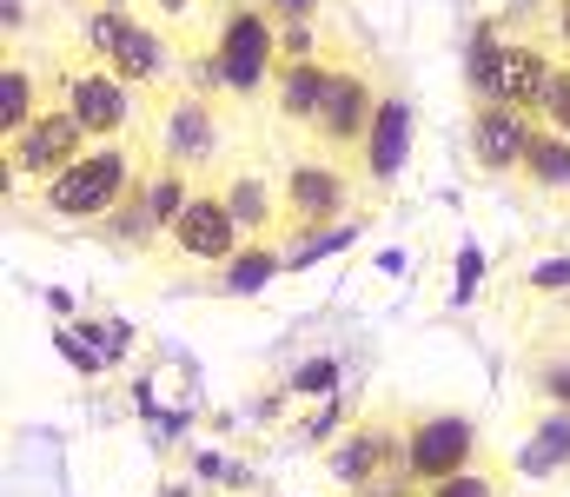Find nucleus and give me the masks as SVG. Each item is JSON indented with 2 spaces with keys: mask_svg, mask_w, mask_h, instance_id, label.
Wrapping results in <instances>:
<instances>
[{
  "mask_svg": "<svg viewBox=\"0 0 570 497\" xmlns=\"http://www.w3.org/2000/svg\"><path fill=\"white\" fill-rule=\"evenodd\" d=\"M358 179L365 172L345 160H292L279 172V206H285L279 239L292 252H312L318 239H338V219L352 212Z\"/></svg>",
  "mask_w": 570,
  "mask_h": 497,
  "instance_id": "1",
  "label": "nucleus"
},
{
  "mask_svg": "<svg viewBox=\"0 0 570 497\" xmlns=\"http://www.w3.org/2000/svg\"><path fill=\"white\" fill-rule=\"evenodd\" d=\"M80 47H87L94 60H107L134 93L166 87L173 67L186 60V53L173 47V33H159L146 13H127V7H94V13L80 20Z\"/></svg>",
  "mask_w": 570,
  "mask_h": 497,
  "instance_id": "2",
  "label": "nucleus"
},
{
  "mask_svg": "<svg viewBox=\"0 0 570 497\" xmlns=\"http://www.w3.org/2000/svg\"><path fill=\"white\" fill-rule=\"evenodd\" d=\"M134 172H140V166H134V153H127L120 140H94L87 160H73L67 172H53V179L40 186V199H47V212L67 219V226H100V219L127 199Z\"/></svg>",
  "mask_w": 570,
  "mask_h": 497,
  "instance_id": "3",
  "label": "nucleus"
},
{
  "mask_svg": "<svg viewBox=\"0 0 570 497\" xmlns=\"http://www.w3.org/2000/svg\"><path fill=\"white\" fill-rule=\"evenodd\" d=\"M405 445H412V418L405 411H365L325 451V471H332V485L345 497H358V491H372V485H385V478H412L405 471Z\"/></svg>",
  "mask_w": 570,
  "mask_h": 497,
  "instance_id": "4",
  "label": "nucleus"
},
{
  "mask_svg": "<svg viewBox=\"0 0 570 497\" xmlns=\"http://www.w3.org/2000/svg\"><path fill=\"white\" fill-rule=\"evenodd\" d=\"M53 100H60L94 140H120V133L134 127V113H140V93H134L107 60H94L87 47L60 60V73H53Z\"/></svg>",
  "mask_w": 570,
  "mask_h": 497,
  "instance_id": "5",
  "label": "nucleus"
},
{
  "mask_svg": "<svg viewBox=\"0 0 570 497\" xmlns=\"http://www.w3.org/2000/svg\"><path fill=\"white\" fill-rule=\"evenodd\" d=\"M206 47H213V60H219L226 93H259V87L273 80V67H279V20H273L259 0H239V7L219 13V27H213Z\"/></svg>",
  "mask_w": 570,
  "mask_h": 497,
  "instance_id": "6",
  "label": "nucleus"
},
{
  "mask_svg": "<svg viewBox=\"0 0 570 497\" xmlns=\"http://www.w3.org/2000/svg\"><path fill=\"white\" fill-rule=\"evenodd\" d=\"M379 80L365 67H332V87H325V107L312 120V140L325 160L365 166V140H372V120H379Z\"/></svg>",
  "mask_w": 570,
  "mask_h": 497,
  "instance_id": "7",
  "label": "nucleus"
},
{
  "mask_svg": "<svg viewBox=\"0 0 570 497\" xmlns=\"http://www.w3.org/2000/svg\"><path fill=\"white\" fill-rule=\"evenodd\" d=\"M87 147H94V133L53 100L33 127H20L13 140H0V172H7V186H13V179H40V186H47L53 172H67L73 160H87Z\"/></svg>",
  "mask_w": 570,
  "mask_h": 497,
  "instance_id": "8",
  "label": "nucleus"
},
{
  "mask_svg": "<svg viewBox=\"0 0 570 497\" xmlns=\"http://www.w3.org/2000/svg\"><path fill=\"white\" fill-rule=\"evenodd\" d=\"M166 246H173L179 259H193V266H233V252L246 246V232H239V219H233L219 179H199V186H193V199H186L179 219L166 226Z\"/></svg>",
  "mask_w": 570,
  "mask_h": 497,
  "instance_id": "9",
  "label": "nucleus"
},
{
  "mask_svg": "<svg viewBox=\"0 0 570 497\" xmlns=\"http://www.w3.org/2000/svg\"><path fill=\"white\" fill-rule=\"evenodd\" d=\"M484 451H478V425L464 418V411H412V445H405V471H412V485L425 491L438 478H451V471H464V465H478Z\"/></svg>",
  "mask_w": 570,
  "mask_h": 497,
  "instance_id": "10",
  "label": "nucleus"
},
{
  "mask_svg": "<svg viewBox=\"0 0 570 497\" xmlns=\"http://www.w3.org/2000/svg\"><path fill=\"white\" fill-rule=\"evenodd\" d=\"M531 140H538V113H524V107H498V100H484V107H471V160L484 179H518V166L531 153Z\"/></svg>",
  "mask_w": 570,
  "mask_h": 497,
  "instance_id": "11",
  "label": "nucleus"
},
{
  "mask_svg": "<svg viewBox=\"0 0 570 497\" xmlns=\"http://www.w3.org/2000/svg\"><path fill=\"white\" fill-rule=\"evenodd\" d=\"M219 153V120H213V93H173L166 100V120H159V160H179V166H199Z\"/></svg>",
  "mask_w": 570,
  "mask_h": 497,
  "instance_id": "12",
  "label": "nucleus"
},
{
  "mask_svg": "<svg viewBox=\"0 0 570 497\" xmlns=\"http://www.w3.org/2000/svg\"><path fill=\"white\" fill-rule=\"evenodd\" d=\"M558 73V53L544 33H504V73H498V107H524L538 113L544 87Z\"/></svg>",
  "mask_w": 570,
  "mask_h": 497,
  "instance_id": "13",
  "label": "nucleus"
},
{
  "mask_svg": "<svg viewBox=\"0 0 570 497\" xmlns=\"http://www.w3.org/2000/svg\"><path fill=\"white\" fill-rule=\"evenodd\" d=\"M405 147H412V107H405L399 93H385V100H379V120H372V140H365V166H358L372 192H392V186H399Z\"/></svg>",
  "mask_w": 570,
  "mask_h": 497,
  "instance_id": "14",
  "label": "nucleus"
},
{
  "mask_svg": "<svg viewBox=\"0 0 570 497\" xmlns=\"http://www.w3.org/2000/svg\"><path fill=\"white\" fill-rule=\"evenodd\" d=\"M219 186H226V206H233V219H239V232H246V246H253V239H279V226H285V206H279V186H273L266 172H253V166H239V172H226Z\"/></svg>",
  "mask_w": 570,
  "mask_h": 497,
  "instance_id": "15",
  "label": "nucleus"
},
{
  "mask_svg": "<svg viewBox=\"0 0 570 497\" xmlns=\"http://www.w3.org/2000/svg\"><path fill=\"white\" fill-rule=\"evenodd\" d=\"M325 87H332V67H325V60L279 67V73H273V107H279L285 127L312 133V120H318V107H325Z\"/></svg>",
  "mask_w": 570,
  "mask_h": 497,
  "instance_id": "16",
  "label": "nucleus"
},
{
  "mask_svg": "<svg viewBox=\"0 0 570 497\" xmlns=\"http://www.w3.org/2000/svg\"><path fill=\"white\" fill-rule=\"evenodd\" d=\"M100 232H107L114 246H127V252H146L153 239H166V226H159V212H153V192H146V172H134L127 199L100 219Z\"/></svg>",
  "mask_w": 570,
  "mask_h": 497,
  "instance_id": "17",
  "label": "nucleus"
},
{
  "mask_svg": "<svg viewBox=\"0 0 570 497\" xmlns=\"http://www.w3.org/2000/svg\"><path fill=\"white\" fill-rule=\"evenodd\" d=\"M518 186H531V192H544V199H564L570 192V140L558 127L538 120V140H531V153L518 166Z\"/></svg>",
  "mask_w": 570,
  "mask_h": 497,
  "instance_id": "18",
  "label": "nucleus"
},
{
  "mask_svg": "<svg viewBox=\"0 0 570 497\" xmlns=\"http://www.w3.org/2000/svg\"><path fill=\"white\" fill-rule=\"evenodd\" d=\"M40 113H47L40 80L27 73V60H7V67H0V140H13L20 127H33Z\"/></svg>",
  "mask_w": 570,
  "mask_h": 497,
  "instance_id": "19",
  "label": "nucleus"
},
{
  "mask_svg": "<svg viewBox=\"0 0 570 497\" xmlns=\"http://www.w3.org/2000/svg\"><path fill=\"white\" fill-rule=\"evenodd\" d=\"M524 471H531V478H551V471H570V411H558V405H544V411L531 418Z\"/></svg>",
  "mask_w": 570,
  "mask_h": 497,
  "instance_id": "20",
  "label": "nucleus"
},
{
  "mask_svg": "<svg viewBox=\"0 0 570 497\" xmlns=\"http://www.w3.org/2000/svg\"><path fill=\"white\" fill-rule=\"evenodd\" d=\"M279 266H285L279 239H253V246H239V252H233V266L219 272V286H226V292H253V286H266Z\"/></svg>",
  "mask_w": 570,
  "mask_h": 497,
  "instance_id": "21",
  "label": "nucleus"
},
{
  "mask_svg": "<svg viewBox=\"0 0 570 497\" xmlns=\"http://www.w3.org/2000/svg\"><path fill=\"white\" fill-rule=\"evenodd\" d=\"M504 491H511L504 465L478 458V465H464V471H451V478H438V485H425L419 497H504Z\"/></svg>",
  "mask_w": 570,
  "mask_h": 497,
  "instance_id": "22",
  "label": "nucleus"
},
{
  "mask_svg": "<svg viewBox=\"0 0 570 497\" xmlns=\"http://www.w3.org/2000/svg\"><path fill=\"white\" fill-rule=\"evenodd\" d=\"M134 13H146L159 33H193V27H206V13H213V0H140Z\"/></svg>",
  "mask_w": 570,
  "mask_h": 497,
  "instance_id": "23",
  "label": "nucleus"
},
{
  "mask_svg": "<svg viewBox=\"0 0 570 497\" xmlns=\"http://www.w3.org/2000/svg\"><path fill=\"white\" fill-rule=\"evenodd\" d=\"M538 120H544V127H558V133L570 140V60H558L551 87H544V100H538Z\"/></svg>",
  "mask_w": 570,
  "mask_h": 497,
  "instance_id": "24",
  "label": "nucleus"
},
{
  "mask_svg": "<svg viewBox=\"0 0 570 497\" xmlns=\"http://www.w3.org/2000/svg\"><path fill=\"white\" fill-rule=\"evenodd\" d=\"M531 391L544 398V405H558V411H570V365H531Z\"/></svg>",
  "mask_w": 570,
  "mask_h": 497,
  "instance_id": "25",
  "label": "nucleus"
},
{
  "mask_svg": "<svg viewBox=\"0 0 570 497\" xmlns=\"http://www.w3.org/2000/svg\"><path fill=\"white\" fill-rule=\"evenodd\" d=\"M305 60H318V33L312 27H279V67H305Z\"/></svg>",
  "mask_w": 570,
  "mask_h": 497,
  "instance_id": "26",
  "label": "nucleus"
},
{
  "mask_svg": "<svg viewBox=\"0 0 570 497\" xmlns=\"http://www.w3.org/2000/svg\"><path fill=\"white\" fill-rule=\"evenodd\" d=\"M524 286H531V292H570V259H544V266H531Z\"/></svg>",
  "mask_w": 570,
  "mask_h": 497,
  "instance_id": "27",
  "label": "nucleus"
},
{
  "mask_svg": "<svg viewBox=\"0 0 570 497\" xmlns=\"http://www.w3.org/2000/svg\"><path fill=\"white\" fill-rule=\"evenodd\" d=\"M259 7H266L279 27H312V20H318V0H259Z\"/></svg>",
  "mask_w": 570,
  "mask_h": 497,
  "instance_id": "28",
  "label": "nucleus"
},
{
  "mask_svg": "<svg viewBox=\"0 0 570 497\" xmlns=\"http://www.w3.org/2000/svg\"><path fill=\"white\" fill-rule=\"evenodd\" d=\"M544 20H551V33H558V47H570V0H551V13H544Z\"/></svg>",
  "mask_w": 570,
  "mask_h": 497,
  "instance_id": "29",
  "label": "nucleus"
},
{
  "mask_svg": "<svg viewBox=\"0 0 570 497\" xmlns=\"http://www.w3.org/2000/svg\"><path fill=\"white\" fill-rule=\"evenodd\" d=\"M100 7H127V13H134V7H140V0H100Z\"/></svg>",
  "mask_w": 570,
  "mask_h": 497,
  "instance_id": "30",
  "label": "nucleus"
},
{
  "mask_svg": "<svg viewBox=\"0 0 570 497\" xmlns=\"http://www.w3.org/2000/svg\"><path fill=\"white\" fill-rule=\"evenodd\" d=\"M219 7H239V0H219Z\"/></svg>",
  "mask_w": 570,
  "mask_h": 497,
  "instance_id": "31",
  "label": "nucleus"
}]
</instances>
